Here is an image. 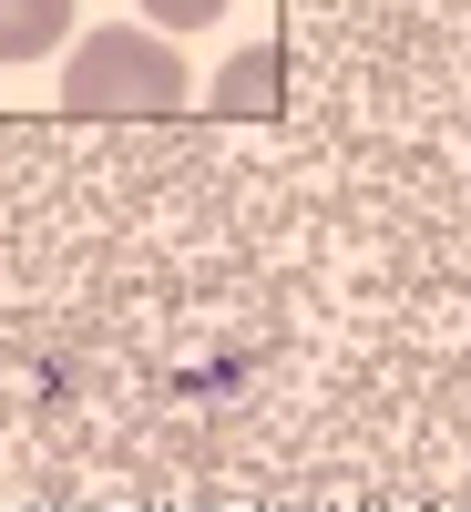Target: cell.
I'll return each instance as SVG.
<instances>
[{
    "label": "cell",
    "mask_w": 471,
    "mask_h": 512,
    "mask_svg": "<svg viewBox=\"0 0 471 512\" xmlns=\"http://www.w3.org/2000/svg\"><path fill=\"white\" fill-rule=\"evenodd\" d=\"M195 103V62L175 52V31L154 21H103V31H72V62H62V113L82 123H164Z\"/></svg>",
    "instance_id": "1"
},
{
    "label": "cell",
    "mask_w": 471,
    "mask_h": 512,
    "mask_svg": "<svg viewBox=\"0 0 471 512\" xmlns=\"http://www.w3.org/2000/svg\"><path fill=\"white\" fill-rule=\"evenodd\" d=\"M216 11H226V0H144V21H154V31H205Z\"/></svg>",
    "instance_id": "4"
},
{
    "label": "cell",
    "mask_w": 471,
    "mask_h": 512,
    "mask_svg": "<svg viewBox=\"0 0 471 512\" xmlns=\"http://www.w3.org/2000/svg\"><path fill=\"white\" fill-rule=\"evenodd\" d=\"M72 41V0H0V62H52Z\"/></svg>",
    "instance_id": "3"
},
{
    "label": "cell",
    "mask_w": 471,
    "mask_h": 512,
    "mask_svg": "<svg viewBox=\"0 0 471 512\" xmlns=\"http://www.w3.org/2000/svg\"><path fill=\"white\" fill-rule=\"evenodd\" d=\"M277 72H287V62L267 52V41H256V52H236V62H226L216 82H205V103H216L226 123H236V113L256 123V113H277V103H287V82H277Z\"/></svg>",
    "instance_id": "2"
}]
</instances>
